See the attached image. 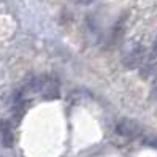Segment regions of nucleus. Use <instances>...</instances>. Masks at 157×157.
Returning a JSON list of instances; mask_svg holds the SVG:
<instances>
[{
    "instance_id": "nucleus-6",
    "label": "nucleus",
    "mask_w": 157,
    "mask_h": 157,
    "mask_svg": "<svg viewBox=\"0 0 157 157\" xmlns=\"http://www.w3.org/2000/svg\"><path fill=\"white\" fill-rule=\"evenodd\" d=\"M152 56L157 57V38H155V41H154V46H152Z\"/></svg>"
},
{
    "instance_id": "nucleus-5",
    "label": "nucleus",
    "mask_w": 157,
    "mask_h": 157,
    "mask_svg": "<svg viewBox=\"0 0 157 157\" xmlns=\"http://www.w3.org/2000/svg\"><path fill=\"white\" fill-rule=\"evenodd\" d=\"M78 2H79L81 5H90V3H94L95 0H78Z\"/></svg>"
},
{
    "instance_id": "nucleus-3",
    "label": "nucleus",
    "mask_w": 157,
    "mask_h": 157,
    "mask_svg": "<svg viewBox=\"0 0 157 157\" xmlns=\"http://www.w3.org/2000/svg\"><path fill=\"white\" fill-rule=\"evenodd\" d=\"M38 94L44 98H57L59 97V82L51 78H38Z\"/></svg>"
},
{
    "instance_id": "nucleus-1",
    "label": "nucleus",
    "mask_w": 157,
    "mask_h": 157,
    "mask_svg": "<svg viewBox=\"0 0 157 157\" xmlns=\"http://www.w3.org/2000/svg\"><path fill=\"white\" fill-rule=\"evenodd\" d=\"M144 59V48L140 44V43H130V46L127 48L125 54H124V65L127 68H133V67H138L140 63L143 62Z\"/></svg>"
},
{
    "instance_id": "nucleus-4",
    "label": "nucleus",
    "mask_w": 157,
    "mask_h": 157,
    "mask_svg": "<svg viewBox=\"0 0 157 157\" xmlns=\"http://www.w3.org/2000/svg\"><path fill=\"white\" fill-rule=\"evenodd\" d=\"M0 140L5 147H11L14 143V133H13V125L8 121H0Z\"/></svg>"
},
{
    "instance_id": "nucleus-2",
    "label": "nucleus",
    "mask_w": 157,
    "mask_h": 157,
    "mask_svg": "<svg viewBox=\"0 0 157 157\" xmlns=\"http://www.w3.org/2000/svg\"><path fill=\"white\" fill-rule=\"evenodd\" d=\"M116 132L124 138H136L138 135H141V127L133 119H122L117 122Z\"/></svg>"
}]
</instances>
